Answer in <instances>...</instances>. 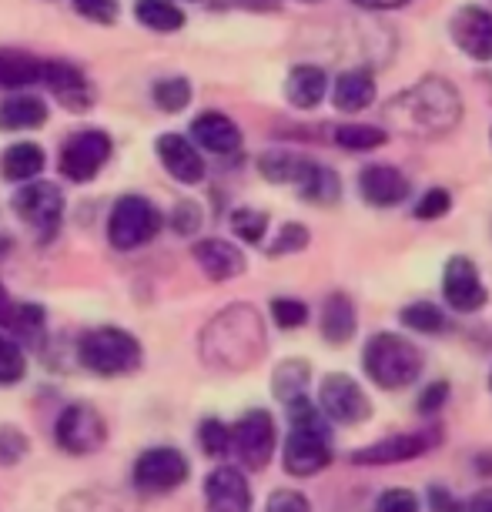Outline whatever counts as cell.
<instances>
[{
  "instance_id": "cell-50",
  "label": "cell",
  "mask_w": 492,
  "mask_h": 512,
  "mask_svg": "<svg viewBox=\"0 0 492 512\" xmlns=\"http://www.w3.org/2000/svg\"><path fill=\"white\" fill-rule=\"evenodd\" d=\"M355 7H365V11H392V7H402L409 0H352Z\"/></svg>"
},
{
  "instance_id": "cell-16",
  "label": "cell",
  "mask_w": 492,
  "mask_h": 512,
  "mask_svg": "<svg viewBox=\"0 0 492 512\" xmlns=\"http://www.w3.org/2000/svg\"><path fill=\"white\" fill-rule=\"evenodd\" d=\"M409 178L392 164H369L359 171V195L372 208H395L409 198Z\"/></svg>"
},
{
  "instance_id": "cell-21",
  "label": "cell",
  "mask_w": 492,
  "mask_h": 512,
  "mask_svg": "<svg viewBox=\"0 0 492 512\" xmlns=\"http://www.w3.org/2000/svg\"><path fill=\"white\" fill-rule=\"evenodd\" d=\"M195 262L201 265L211 282H228V278H238L245 272V255L231 245V241H221V238H205L191 248Z\"/></svg>"
},
{
  "instance_id": "cell-13",
  "label": "cell",
  "mask_w": 492,
  "mask_h": 512,
  "mask_svg": "<svg viewBox=\"0 0 492 512\" xmlns=\"http://www.w3.org/2000/svg\"><path fill=\"white\" fill-rule=\"evenodd\" d=\"M41 81L51 88V94L57 98V104L67 111H88L91 104H94V84H91V77L81 71L77 64L71 61H44L41 67Z\"/></svg>"
},
{
  "instance_id": "cell-35",
  "label": "cell",
  "mask_w": 492,
  "mask_h": 512,
  "mask_svg": "<svg viewBox=\"0 0 492 512\" xmlns=\"http://www.w3.org/2000/svg\"><path fill=\"white\" fill-rule=\"evenodd\" d=\"M265 228H268V215L258 208H238L231 211V231L245 241V245H258L265 238Z\"/></svg>"
},
{
  "instance_id": "cell-29",
  "label": "cell",
  "mask_w": 492,
  "mask_h": 512,
  "mask_svg": "<svg viewBox=\"0 0 492 512\" xmlns=\"http://www.w3.org/2000/svg\"><path fill=\"white\" fill-rule=\"evenodd\" d=\"M134 17H138L148 31H158V34H171L185 27V11H178V4H171V0H138V4H134Z\"/></svg>"
},
{
  "instance_id": "cell-37",
  "label": "cell",
  "mask_w": 492,
  "mask_h": 512,
  "mask_svg": "<svg viewBox=\"0 0 492 512\" xmlns=\"http://www.w3.org/2000/svg\"><path fill=\"white\" fill-rule=\"evenodd\" d=\"M61 512H131L124 502L98 496V492H74L61 502Z\"/></svg>"
},
{
  "instance_id": "cell-23",
  "label": "cell",
  "mask_w": 492,
  "mask_h": 512,
  "mask_svg": "<svg viewBox=\"0 0 492 512\" xmlns=\"http://www.w3.org/2000/svg\"><path fill=\"white\" fill-rule=\"evenodd\" d=\"M325 91H328V77L322 67H312V64L292 67V74H288V81H285V98L298 111L318 108L325 98Z\"/></svg>"
},
{
  "instance_id": "cell-33",
  "label": "cell",
  "mask_w": 492,
  "mask_h": 512,
  "mask_svg": "<svg viewBox=\"0 0 492 512\" xmlns=\"http://www.w3.org/2000/svg\"><path fill=\"white\" fill-rule=\"evenodd\" d=\"M402 325L405 328H412V332H422V335H439V332H446V315L439 312L432 302H416V305H409V308H402Z\"/></svg>"
},
{
  "instance_id": "cell-25",
  "label": "cell",
  "mask_w": 492,
  "mask_h": 512,
  "mask_svg": "<svg viewBox=\"0 0 492 512\" xmlns=\"http://www.w3.org/2000/svg\"><path fill=\"white\" fill-rule=\"evenodd\" d=\"M375 101V77L369 71H345L335 81L332 104L342 114H359Z\"/></svg>"
},
{
  "instance_id": "cell-34",
  "label": "cell",
  "mask_w": 492,
  "mask_h": 512,
  "mask_svg": "<svg viewBox=\"0 0 492 512\" xmlns=\"http://www.w3.org/2000/svg\"><path fill=\"white\" fill-rule=\"evenodd\" d=\"M151 94H154V104H158L164 114H178L191 104V84L185 77H164V81L154 84Z\"/></svg>"
},
{
  "instance_id": "cell-40",
  "label": "cell",
  "mask_w": 492,
  "mask_h": 512,
  "mask_svg": "<svg viewBox=\"0 0 492 512\" xmlns=\"http://www.w3.org/2000/svg\"><path fill=\"white\" fill-rule=\"evenodd\" d=\"M308 228L305 225H298V221H288V225L278 231V238L268 245V255L278 258V255H295V251H302L308 245Z\"/></svg>"
},
{
  "instance_id": "cell-20",
  "label": "cell",
  "mask_w": 492,
  "mask_h": 512,
  "mask_svg": "<svg viewBox=\"0 0 492 512\" xmlns=\"http://www.w3.org/2000/svg\"><path fill=\"white\" fill-rule=\"evenodd\" d=\"M191 141L211 154H235L241 148V128L228 114L205 111L191 121Z\"/></svg>"
},
{
  "instance_id": "cell-4",
  "label": "cell",
  "mask_w": 492,
  "mask_h": 512,
  "mask_svg": "<svg viewBox=\"0 0 492 512\" xmlns=\"http://www.w3.org/2000/svg\"><path fill=\"white\" fill-rule=\"evenodd\" d=\"M77 359L94 375H124L141 365V342L124 328H91L77 345Z\"/></svg>"
},
{
  "instance_id": "cell-15",
  "label": "cell",
  "mask_w": 492,
  "mask_h": 512,
  "mask_svg": "<svg viewBox=\"0 0 492 512\" xmlns=\"http://www.w3.org/2000/svg\"><path fill=\"white\" fill-rule=\"evenodd\" d=\"M432 446H436V439H432L429 432H405V436L379 439L375 446L352 452V462L355 466H395V462L419 459L422 452H429Z\"/></svg>"
},
{
  "instance_id": "cell-19",
  "label": "cell",
  "mask_w": 492,
  "mask_h": 512,
  "mask_svg": "<svg viewBox=\"0 0 492 512\" xmlns=\"http://www.w3.org/2000/svg\"><path fill=\"white\" fill-rule=\"evenodd\" d=\"M205 509L208 512H248L252 509V489L238 469L221 466L205 479Z\"/></svg>"
},
{
  "instance_id": "cell-51",
  "label": "cell",
  "mask_w": 492,
  "mask_h": 512,
  "mask_svg": "<svg viewBox=\"0 0 492 512\" xmlns=\"http://www.w3.org/2000/svg\"><path fill=\"white\" fill-rule=\"evenodd\" d=\"M469 512H492V489H482L479 496H472Z\"/></svg>"
},
{
  "instance_id": "cell-32",
  "label": "cell",
  "mask_w": 492,
  "mask_h": 512,
  "mask_svg": "<svg viewBox=\"0 0 492 512\" xmlns=\"http://www.w3.org/2000/svg\"><path fill=\"white\" fill-rule=\"evenodd\" d=\"M385 134L382 128H372V124H342L335 131V144H342L345 151H375L385 144Z\"/></svg>"
},
{
  "instance_id": "cell-18",
  "label": "cell",
  "mask_w": 492,
  "mask_h": 512,
  "mask_svg": "<svg viewBox=\"0 0 492 512\" xmlns=\"http://www.w3.org/2000/svg\"><path fill=\"white\" fill-rule=\"evenodd\" d=\"M154 151H158V161L164 164L171 178L181 181V185H198L205 178V158L198 154V148L181 134H161L154 141Z\"/></svg>"
},
{
  "instance_id": "cell-39",
  "label": "cell",
  "mask_w": 492,
  "mask_h": 512,
  "mask_svg": "<svg viewBox=\"0 0 492 512\" xmlns=\"http://www.w3.org/2000/svg\"><path fill=\"white\" fill-rule=\"evenodd\" d=\"M198 439H201V449H205V456H211V459L225 456V452L231 449V429H228L225 422H218V419H205V422H201Z\"/></svg>"
},
{
  "instance_id": "cell-10",
  "label": "cell",
  "mask_w": 492,
  "mask_h": 512,
  "mask_svg": "<svg viewBox=\"0 0 492 512\" xmlns=\"http://www.w3.org/2000/svg\"><path fill=\"white\" fill-rule=\"evenodd\" d=\"M188 472H191L188 459L178 449L154 446L148 452H141L138 462H134V486L148 492V496H158V492L178 489L188 479Z\"/></svg>"
},
{
  "instance_id": "cell-14",
  "label": "cell",
  "mask_w": 492,
  "mask_h": 512,
  "mask_svg": "<svg viewBox=\"0 0 492 512\" xmlns=\"http://www.w3.org/2000/svg\"><path fill=\"white\" fill-rule=\"evenodd\" d=\"M442 295L456 312H479L489 298L486 285L479 278V268L462 255L449 258L446 268H442Z\"/></svg>"
},
{
  "instance_id": "cell-30",
  "label": "cell",
  "mask_w": 492,
  "mask_h": 512,
  "mask_svg": "<svg viewBox=\"0 0 492 512\" xmlns=\"http://www.w3.org/2000/svg\"><path fill=\"white\" fill-rule=\"evenodd\" d=\"M308 375H312V369H308V362H302V359H285V362L275 369V375H272L275 395H278L282 402L295 399V395H305Z\"/></svg>"
},
{
  "instance_id": "cell-6",
  "label": "cell",
  "mask_w": 492,
  "mask_h": 512,
  "mask_svg": "<svg viewBox=\"0 0 492 512\" xmlns=\"http://www.w3.org/2000/svg\"><path fill=\"white\" fill-rule=\"evenodd\" d=\"M14 215L34 231L37 238L47 241L57 235L64 218V195L54 181H24V188L14 195Z\"/></svg>"
},
{
  "instance_id": "cell-36",
  "label": "cell",
  "mask_w": 492,
  "mask_h": 512,
  "mask_svg": "<svg viewBox=\"0 0 492 512\" xmlns=\"http://www.w3.org/2000/svg\"><path fill=\"white\" fill-rule=\"evenodd\" d=\"M27 372V359L21 352V345L14 338L0 335V385H14L21 382Z\"/></svg>"
},
{
  "instance_id": "cell-27",
  "label": "cell",
  "mask_w": 492,
  "mask_h": 512,
  "mask_svg": "<svg viewBox=\"0 0 492 512\" xmlns=\"http://www.w3.org/2000/svg\"><path fill=\"white\" fill-rule=\"evenodd\" d=\"M41 67L44 61H37L34 54L14 51V47H0V88L17 91V88H31L41 81Z\"/></svg>"
},
{
  "instance_id": "cell-44",
  "label": "cell",
  "mask_w": 492,
  "mask_h": 512,
  "mask_svg": "<svg viewBox=\"0 0 492 512\" xmlns=\"http://www.w3.org/2000/svg\"><path fill=\"white\" fill-rule=\"evenodd\" d=\"M449 208H452V195H449V191H446V188H432V191H426V195L419 198V205H416V218H422V221L442 218Z\"/></svg>"
},
{
  "instance_id": "cell-49",
  "label": "cell",
  "mask_w": 492,
  "mask_h": 512,
  "mask_svg": "<svg viewBox=\"0 0 492 512\" xmlns=\"http://www.w3.org/2000/svg\"><path fill=\"white\" fill-rule=\"evenodd\" d=\"M429 506H432V512H462L459 502L452 499V492L442 489V486H432L429 489Z\"/></svg>"
},
{
  "instance_id": "cell-47",
  "label": "cell",
  "mask_w": 492,
  "mask_h": 512,
  "mask_svg": "<svg viewBox=\"0 0 492 512\" xmlns=\"http://www.w3.org/2000/svg\"><path fill=\"white\" fill-rule=\"evenodd\" d=\"M268 512H312V506H308V499L302 492L278 489V492H272V499H268Z\"/></svg>"
},
{
  "instance_id": "cell-8",
  "label": "cell",
  "mask_w": 492,
  "mask_h": 512,
  "mask_svg": "<svg viewBox=\"0 0 492 512\" xmlns=\"http://www.w3.org/2000/svg\"><path fill=\"white\" fill-rule=\"evenodd\" d=\"M111 158V138L98 128L91 131H77L64 141L61 158H57V168L67 181L74 185H84V181H94L98 171L108 164Z\"/></svg>"
},
{
  "instance_id": "cell-41",
  "label": "cell",
  "mask_w": 492,
  "mask_h": 512,
  "mask_svg": "<svg viewBox=\"0 0 492 512\" xmlns=\"http://www.w3.org/2000/svg\"><path fill=\"white\" fill-rule=\"evenodd\" d=\"M27 456V436L17 425L0 429V466H17Z\"/></svg>"
},
{
  "instance_id": "cell-38",
  "label": "cell",
  "mask_w": 492,
  "mask_h": 512,
  "mask_svg": "<svg viewBox=\"0 0 492 512\" xmlns=\"http://www.w3.org/2000/svg\"><path fill=\"white\" fill-rule=\"evenodd\" d=\"M7 328H11V332H17L21 338H41L44 308L41 305H14L11 318H7Z\"/></svg>"
},
{
  "instance_id": "cell-11",
  "label": "cell",
  "mask_w": 492,
  "mask_h": 512,
  "mask_svg": "<svg viewBox=\"0 0 492 512\" xmlns=\"http://www.w3.org/2000/svg\"><path fill=\"white\" fill-rule=\"evenodd\" d=\"M231 449L248 469H265L275 452V419L265 409L245 412L231 429Z\"/></svg>"
},
{
  "instance_id": "cell-9",
  "label": "cell",
  "mask_w": 492,
  "mask_h": 512,
  "mask_svg": "<svg viewBox=\"0 0 492 512\" xmlns=\"http://www.w3.org/2000/svg\"><path fill=\"white\" fill-rule=\"evenodd\" d=\"M285 472L288 476H315L332 462V446H328L325 425H292L285 439Z\"/></svg>"
},
{
  "instance_id": "cell-2",
  "label": "cell",
  "mask_w": 492,
  "mask_h": 512,
  "mask_svg": "<svg viewBox=\"0 0 492 512\" xmlns=\"http://www.w3.org/2000/svg\"><path fill=\"white\" fill-rule=\"evenodd\" d=\"M265 349L262 318L245 305H231L201 335V355L215 369H245Z\"/></svg>"
},
{
  "instance_id": "cell-28",
  "label": "cell",
  "mask_w": 492,
  "mask_h": 512,
  "mask_svg": "<svg viewBox=\"0 0 492 512\" xmlns=\"http://www.w3.org/2000/svg\"><path fill=\"white\" fill-rule=\"evenodd\" d=\"M44 148L31 141H17L0 158V175L7 181H34L44 171Z\"/></svg>"
},
{
  "instance_id": "cell-48",
  "label": "cell",
  "mask_w": 492,
  "mask_h": 512,
  "mask_svg": "<svg viewBox=\"0 0 492 512\" xmlns=\"http://www.w3.org/2000/svg\"><path fill=\"white\" fill-rule=\"evenodd\" d=\"M446 399H449V385L446 382H432L429 389L419 395V412H426V415L439 412L442 405H446Z\"/></svg>"
},
{
  "instance_id": "cell-54",
  "label": "cell",
  "mask_w": 492,
  "mask_h": 512,
  "mask_svg": "<svg viewBox=\"0 0 492 512\" xmlns=\"http://www.w3.org/2000/svg\"><path fill=\"white\" fill-rule=\"evenodd\" d=\"M489 138H492V131H489Z\"/></svg>"
},
{
  "instance_id": "cell-45",
  "label": "cell",
  "mask_w": 492,
  "mask_h": 512,
  "mask_svg": "<svg viewBox=\"0 0 492 512\" xmlns=\"http://www.w3.org/2000/svg\"><path fill=\"white\" fill-rule=\"evenodd\" d=\"M171 228L178 231V235H195V231L201 228V208L195 205V201H178L175 211H171Z\"/></svg>"
},
{
  "instance_id": "cell-12",
  "label": "cell",
  "mask_w": 492,
  "mask_h": 512,
  "mask_svg": "<svg viewBox=\"0 0 492 512\" xmlns=\"http://www.w3.org/2000/svg\"><path fill=\"white\" fill-rule=\"evenodd\" d=\"M318 402H322L328 419L339 425H359L372 415V405L365 399L362 385L342 372L325 375L322 385H318Z\"/></svg>"
},
{
  "instance_id": "cell-43",
  "label": "cell",
  "mask_w": 492,
  "mask_h": 512,
  "mask_svg": "<svg viewBox=\"0 0 492 512\" xmlns=\"http://www.w3.org/2000/svg\"><path fill=\"white\" fill-rule=\"evenodd\" d=\"M74 11L94 24H114L121 7H118V0H74Z\"/></svg>"
},
{
  "instance_id": "cell-5",
  "label": "cell",
  "mask_w": 492,
  "mask_h": 512,
  "mask_svg": "<svg viewBox=\"0 0 492 512\" xmlns=\"http://www.w3.org/2000/svg\"><path fill=\"white\" fill-rule=\"evenodd\" d=\"M164 228V215L141 195H124L111 208L108 218V241L118 251H134L158 235Z\"/></svg>"
},
{
  "instance_id": "cell-42",
  "label": "cell",
  "mask_w": 492,
  "mask_h": 512,
  "mask_svg": "<svg viewBox=\"0 0 492 512\" xmlns=\"http://www.w3.org/2000/svg\"><path fill=\"white\" fill-rule=\"evenodd\" d=\"M272 318L278 328H302L308 322V305L298 302V298H275Z\"/></svg>"
},
{
  "instance_id": "cell-52",
  "label": "cell",
  "mask_w": 492,
  "mask_h": 512,
  "mask_svg": "<svg viewBox=\"0 0 492 512\" xmlns=\"http://www.w3.org/2000/svg\"><path fill=\"white\" fill-rule=\"evenodd\" d=\"M11 312H14V302H11V295L4 292V285H0V325H7Z\"/></svg>"
},
{
  "instance_id": "cell-1",
  "label": "cell",
  "mask_w": 492,
  "mask_h": 512,
  "mask_svg": "<svg viewBox=\"0 0 492 512\" xmlns=\"http://www.w3.org/2000/svg\"><path fill=\"white\" fill-rule=\"evenodd\" d=\"M385 118L405 138H439L459 124L462 98L446 77H422L385 104Z\"/></svg>"
},
{
  "instance_id": "cell-24",
  "label": "cell",
  "mask_w": 492,
  "mask_h": 512,
  "mask_svg": "<svg viewBox=\"0 0 492 512\" xmlns=\"http://www.w3.org/2000/svg\"><path fill=\"white\" fill-rule=\"evenodd\" d=\"M355 328H359V318H355V305L349 295L335 292L328 295V302L322 308V338L328 345H345L352 342Z\"/></svg>"
},
{
  "instance_id": "cell-3",
  "label": "cell",
  "mask_w": 492,
  "mask_h": 512,
  "mask_svg": "<svg viewBox=\"0 0 492 512\" xmlns=\"http://www.w3.org/2000/svg\"><path fill=\"white\" fill-rule=\"evenodd\" d=\"M362 369L379 389H405L422 375V352L409 338L379 332L365 342Z\"/></svg>"
},
{
  "instance_id": "cell-7",
  "label": "cell",
  "mask_w": 492,
  "mask_h": 512,
  "mask_svg": "<svg viewBox=\"0 0 492 512\" xmlns=\"http://www.w3.org/2000/svg\"><path fill=\"white\" fill-rule=\"evenodd\" d=\"M104 436H108L104 415L88 402H74L57 415L54 439H57V446H61L64 452H71V456L98 452L104 446Z\"/></svg>"
},
{
  "instance_id": "cell-26",
  "label": "cell",
  "mask_w": 492,
  "mask_h": 512,
  "mask_svg": "<svg viewBox=\"0 0 492 512\" xmlns=\"http://www.w3.org/2000/svg\"><path fill=\"white\" fill-rule=\"evenodd\" d=\"M41 124H47V104L37 94L0 101V131H34Z\"/></svg>"
},
{
  "instance_id": "cell-53",
  "label": "cell",
  "mask_w": 492,
  "mask_h": 512,
  "mask_svg": "<svg viewBox=\"0 0 492 512\" xmlns=\"http://www.w3.org/2000/svg\"><path fill=\"white\" fill-rule=\"evenodd\" d=\"M489 389H492V375H489Z\"/></svg>"
},
{
  "instance_id": "cell-22",
  "label": "cell",
  "mask_w": 492,
  "mask_h": 512,
  "mask_svg": "<svg viewBox=\"0 0 492 512\" xmlns=\"http://www.w3.org/2000/svg\"><path fill=\"white\" fill-rule=\"evenodd\" d=\"M292 185L298 188V195H302V201H308V205H335L342 195L339 175H335L332 168H325V164L312 161V158H302Z\"/></svg>"
},
{
  "instance_id": "cell-31",
  "label": "cell",
  "mask_w": 492,
  "mask_h": 512,
  "mask_svg": "<svg viewBox=\"0 0 492 512\" xmlns=\"http://www.w3.org/2000/svg\"><path fill=\"white\" fill-rule=\"evenodd\" d=\"M298 164H302V154H292V151H265L258 158V171H262L265 181H275V185H292L295 175H298Z\"/></svg>"
},
{
  "instance_id": "cell-46",
  "label": "cell",
  "mask_w": 492,
  "mask_h": 512,
  "mask_svg": "<svg viewBox=\"0 0 492 512\" xmlns=\"http://www.w3.org/2000/svg\"><path fill=\"white\" fill-rule=\"evenodd\" d=\"M375 512H419V499L409 489H389L375 502Z\"/></svg>"
},
{
  "instance_id": "cell-17",
  "label": "cell",
  "mask_w": 492,
  "mask_h": 512,
  "mask_svg": "<svg viewBox=\"0 0 492 512\" xmlns=\"http://www.w3.org/2000/svg\"><path fill=\"white\" fill-rule=\"evenodd\" d=\"M452 41L476 61H492V11L486 7H462L449 24Z\"/></svg>"
}]
</instances>
